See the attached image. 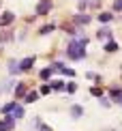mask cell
<instances>
[{
  "mask_svg": "<svg viewBox=\"0 0 122 131\" xmlns=\"http://www.w3.org/2000/svg\"><path fill=\"white\" fill-rule=\"evenodd\" d=\"M36 99H39L36 92H26V103H34Z\"/></svg>",
  "mask_w": 122,
  "mask_h": 131,
  "instance_id": "4fadbf2b",
  "label": "cell"
},
{
  "mask_svg": "<svg viewBox=\"0 0 122 131\" xmlns=\"http://www.w3.org/2000/svg\"><path fill=\"white\" fill-rule=\"evenodd\" d=\"M24 107H19V105H15L13 107V121H17V118H24Z\"/></svg>",
  "mask_w": 122,
  "mask_h": 131,
  "instance_id": "ba28073f",
  "label": "cell"
},
{
  "mask_svg": "<svg viewBox=\"0 0 122 131\" xmlns=\"http://www.w3.org/2000/svg\"><path fill=\"white\" fill-rule=\"evenodd\" d=\"M64 88L69 90V92H75V90H77V84H75V82H71V84H66Z\"/></svg>",
  "mask_w": 122,
  "mask_h": 131,
  "instance_id": "44dd1931",
  "label": "cell"
},
{
  "mask_svg": "<svg viewBox=\"0 0 122 131\" xmlns=\"http://www.w3.org/2000/svg\"><path fill=\"white\" fill-rule=\"evenodd\" d=\"M15 95H17L19 99L26 95V86H24V82H17V86H15Z\"/></svg>",
  "mask_w": 122,
  "mask_h": 131,
  "instance_id": "52a82bcc",
  "label": "cell"
},
{
  "mask_svg": "<svg viewBox=\"0 0 122 131\" xmlns=\"http://www.w3.org/2000/svg\"><path fill=\"white\" fill-rule=\"evenodd\" d=\"M13 125H15L13 116H9V114H7V118L0 121V131H11V129H13Z\"/></svg>",
  "mask_w": 122,
  "mask_h": 131,
  "instance_id": "3957f363",
  "label": "cell"
},
{
  "mask_svg": "<svg viewBox=\"0 0 122 131\" xmlns=\"http://www.w3.org/2000/svg\"><path fill=\"white\" fill-rule=\"evenodd\" d=\"M114 11H122V0H114Z\"/></svg>",
  "mask_w": 122,
  "mask_h": 131,
  "instance_id": "7402d4cb",
  "label": "cell"
},
{
  "mask_svg": "<svg viewBox=\"0 0 122 131\" xmlns=\"http://www.w3.org/2000/svg\"><path fill=\"white\" fill-rule=\"evenodd\" d=\"M49 90H52V88H49V86H43V88H41V95H47Z\"/></svg>",
  "mask_w": 122,
  "mask_h": 131,
  "instance_id": "cb8c5ba5",
  "label": "cell"
},
{
  "mask_svg": "<svg viewBox=\"0 0 122 131\" xmlns=\"http://www.w3.org/2000/svg\"><path fill=\"white\" fill-rule=\"evenodd\" d=\"M105 52H118V45H116V41H107V43H105Z\"/></svg>",
  "mask_w": 122,
  "mask_h": 131,
  "instance_id": "7c38bea8",
  "label": "cell"
},
{
  "mask_svg": "<svg viewBox=\"0 0 122 131\" xmlns=\"http://www.w3.org/2000/svg\"><path fill=\"white\" fill-rule=\"evenodd\" d=\"M90 19H92L90 15H84V13L75 15V24H81V26H84V24H88V21H90Z\"/></svg>",
  "mask_w": 122,
  "mask_h": 131,
  "instance_id": "8992f818",
  "label": "cell"
},
{
  "mask_svg": "<svg viewBox=\"0 0 122 131\" xmlns=\"http://www.w3.org/2000/svg\"><path fill=\"white\" fill-rule=\"evenodd\" d=\"M52 73H54V69H52V67H49V69H43V71H41V78H43V80H47Z\"/></svg>",
  "mask_w": 122,
  "mask_h": 131,
  "instance_id": "e0dca14e",
  "label": "cell"
},
{
  "mask_svg": "<svg viewBox=\"0 0 122 131\" xmlns=\"http://www.w3.org/2000/svg\"><path fill=\"white\" fill-rule=\"evenodd\" d=\"M9 71H11V73H17V71H19V62L11 60V62H9Z\"/></svg>",
  "mask_w": 122,
  "mask_h": 131,
  "instance_id": "2e32d148",
  "label": "cell"
},
{
  "mask_svg": "<svg viewBox=\"0 0 122 131\" xmlns=\"http://www.w3.org/2000/svg\"><path fill=\"white\" fill-rule=\"evenodd\" d=\"M90 92H92V95H96V97H99V95H101V88H90Z\"/></svg>",
  "mask_w": 122,
  "mask_h": 131,
  "instance_id": "d4e9b609",
  "label": "cell"
},
{
  "mask_svg": "<svg viewBox=\"0 0 122 131\" xmlns=\"http://www.w3.org/2000/svg\"><path fill=\"white\" fill-rule=\"evenodd\" d=\"M96 37H99V39H107V41H112V32H109L107 28L99 30V32H96Z\"/></svg>",
  "mask_w": 122,
  "mask_h": 131,
  "instance_id": "9c48e42d",
  "label": "cell"
},
{
  "mask_svg": "<svg viewBox=\"0 0 122 131\" xmlns=\"http://www.w3.org/2000/svg\"><path fill=\"white\" fill-rule=\"evenodd\" d=\"M13 19H15V15L11 13V11H7V13H2V17H0V26H7V24H11Z\"/></svg>",
  "mask_w": 122,
  "mask_h": 131,
  "instance_id": "5b68a950",
  "label": "cell"
},
{
  "mask_svg": "<svg viewBox=\"0 0 122 131\" xmlns=\"http://www.w3.org/2000/svg\"><path fill=\"white\" fill-rule=\"evenodd\" d=\"M60 71H62L64 75H71V78H75V71H73V69H66V67H62Z\"/></svg>",
  "mask_w": 122,
  "mask_h": 131,
  "instance_id": "ffe728a7",
  "label": "cell"
},
{
  "mask_svg": "<svg viewBox=\"0 0 122 131\" xmlns=\"http://www.w3.org/2000/svg\"><path fill=\"white\" fill-rule=\"evenodd\" d=\"M101 105H103V107L109 105V99H107V97H101Z\"/></svg>",
  "mask_w": 122,
  "mask_h": 131,
  "instance_id": "603a6c76",
  "label": "cell"
},
{
  "mask_svg": "<svg viewBox=\"0 0 122 131\" xmlns=\"http://www.w3.org/2000/svg\"><path fill=\"white\" fill-rule=\"evenodd\" d=\"M84 47H86L84 43H81L79 39H75V41L69 45V50H66V56L73 58V60H81V58L86 56V50H84Z\"/></svg>",
  "mask_w": 122,
  "mask_h": 131,
  "instance_id": "6da1fadb",
  "label": "cell"
},
{
  "mask_svg": "<svg viewBox=\"0 0 122 131\" xmlns=\"http://www.w3.org/2000/svg\"><path fill=\"white\" fill-rule=\"evenodd\" d=\"M32 64H34V56H28V58H24V60L19 62V71H28Z\"/></svg>",
  "mask_w": 122,
  "mask_h": 131,
  "instance_id": "277c9868",
  "label": "cell"
},
{
  "mask_svg": "<svg viewBox=\"0 0 122 131\" xmlns=\"http://www.w3.org/2000/svg\"><path fill=\"white\" fill-rule=\"evenodd\" d=\"M49 88H52V90H62V88H64V82H62V80H54Z\"/></svg>",
  "mask_w": 122,
  "mask_h": 131,
  "instance_id": "30bf717a",
  "label": "cell"
},
{
  "mask_svg": "<svg viewBox=\"0 0 122 131\" xmlns=\"http://www.w3.org/2000/svg\"><path fill=\"white\" fill-rule=\"evenodd\" d=\"M99 19H101V21H112V19H114V15H109V13H101V15H99Z\"/></svg>",
  "mask_w": 122,
  "mask_h": 131,
  "instance_id": "ac0fdd59",
  "label": "cell"
},
{
  "mask_svg": "<svg viewBox=\"0 0 122 131\" xmlns=\"http://www.w3.org/2000/svg\"><path fill=\"white\" fill-rule=\"evenodd\" d=\"M54 28H56V26H54V24H47V26H43V28L39 30V32H41V35H49V32H52Z\"/></svg>",
  "mask_w": 122,
  "mask_h": 131,
  "instance_id": "9a60e30c",
  "label": "cell"
},
{
  "mask_svg": "<svg viewBox=\"0 0 122 131\" xmlns=\"http://www.w3.org/2000/svg\"><path fill=\"white\" fill-rule=\"evenodd\" d=\"M13 107H15V103H13V101L7 103V105H2V114H4V116H7V114H11V112H13Z\"/></svg>",
  "mask_w": 122,
  "mask_h": 131,
  "instance_id": "5bb4252c",
  "label": "cell"
},
{
  "mask_svg": "<svg viewBox=\"0 0 122 131\" xmlns=\"http://www.w3.org/2000/svg\"><path fill=\"white\" fill-rule=\"evenodd\" d=\"M118 101H120V105H122V95H120V97H118Z\"/></svg>",
  "mask_w": 122,
  "mask_h": 131,
  "instance_id": "484cf974",
  "label": "cell"
},
{
  "mask_svg": "<svg viewBox=\"0 0 122 131\" xmlns=\"http://www.w3.org/2000/svg\"><path fill=\"white\" fill-rule=\"evenodd\" d=\"M49 9H52V2H49V0H41V2L36 4V13L39 15H47Z\"/></svg>",
  "mask_w": 122,
  "mask_h": 131,
  "instance_id": "7a4b0ae2",
  "label": "cell"
},
{
  "mask_svg": "<svg viewBox=\"0 0 122 131\" xmlns=\"http://www.w3.org/2000/svg\"><path fill=\"white\" fill-rule=\"evenodd\" d=\"M13 84H17V82H13V80H9L7 84H2V88H0V90H11V88H13Z\"/></svg>",
  "mask_w": 122,
  "mask_h": 131,
  "instance_id": "d6986e66",
  "label": "cell"
},
{
  "mask_svg": "<svg viewBox=\"0 0 122 131\" xmlns=\"http://www.w3.org/2000/svg\"><path fill=\"white\" fill-rule=\"evenodd\" d=\"M81 114H84V110H81L79 105H73V107H71V116H73V118H79Z\"/></svg>",
  "mask_w": 122,
  "mask_h": 131,
  "instance_id": "8fae6325",
  "label": "cell"
}]
</instances>
